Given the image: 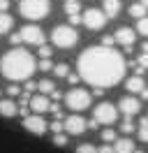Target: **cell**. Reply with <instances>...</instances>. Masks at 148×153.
<instances>
[{
    "instance_id": "cell-28",
    "label": "cell",
    "mask_w": 148,
    "mask_h": 153,
    "mask_svg": "<svg viewBox=\"0 0 148 153\" xmlns=\"http://www.w3.org/2000/svg\"><path fill=\"white\" fill-rule=\"evenodd\" d=\"M76 153H100L92 144H81V146H76Z\"/></svg>"
},
{
    "instance_id": "cell-23",
    "label": "cell",
    "mask_w": 148,
    "mask_h": 153,
    "mask_svg": "<svg viewBox=\"0 0 148 153\" xmlns=\"http://www.w3.org/2000/svg\"><path fill=\"white\" fill-rule=\"evenodd\" d=\"M53 72H56V76L67 79V74H70V65H67V63H58V65H53Z\"/></svg>"
},
{
    "instance_id": "cell-40",
    "label": "cell",
    "mask_w": 148,
    "mask_h": 153,
    "mask_svg": "<svg viewBox=\"0 0 148 153\" xmlns=\"http://www.w3.org/2000/svg\"><path fill=\"white\" fill-rule=\"evenodd\" d=\"M51 97H53L56 102H58V100H60V97H63V95H60V93H58V91H53V93H51Z\"/></svg>"
},
{
    "instance_id": "cell-30",
    "label": "cell",
    "mask_w": 148,
    "mask_h": 153,
    "mask_svg": "<svg viewBox=\"0 0 148 153\" xmlns=\"http://www.w3.org/2000/svg\"><path fill=\"white\" fill-rule=\"evenodd\" d=\"M51 53H53V49H51V47H46V44L39 47V56H42V58H51Z\"/></svg>"
},
{
    "instance_id": "cell-37",
    "label": "cell",
    "mask_w": 148,
    "mask_h": 153,
    "mask_svg": "<svg viewBox=\"0 0 148 153\" xmlns=\"http://www.w3.org/2000/svg\"><path fill=\"white\" fill-rule=\"evenodd\" d=\"M79 79H81V76H79V74H72V72L67 74V81H70L72 86H74V84H79Z\"/></svg>"
},
{
    "instance_id": "cell-16",
    "label": "cell",
    "mask_w": 148,
    "mask_h": 153,
    "mask_svg": "<svg viewBox=\"0 0 148 153\" xmlns=\"http://www.w3.org/2000/svg\"><path fill=\"white\" fill-rule=\"evenodd\" d=\"M102 10H104V14L109 19H116L120 14V0H104L102 2Z\"/></svg>"
},
{
    "instance_id": "cell-32",
    "label": "cell",
    "mask_w": 148,
    "mask_h": 153,
    "mask_svg": "<svg viewBox=\"0 0 148 153\" xmlns=\"http://www.w3.org/2000/svg\"><path fill=\"white\" fill-rule=\"evenodd\" d=\"M102 44H104V47H113V44H116V37H113V35H104V37H102Z\"/></svg>"
},
{
    "instance_id": "cell-42",
    "label": "cell",
    "mask_w": 148,
    "mask_h": 153,
    "mask_svg": "<svg viewBox=\"0 0 148 153\" xmlns=\"http://www.w3.org/2000/svg\"><path fill=\"white\" fill-rule=\"evenodd\" d=\"M141 51H146V53H148V39L144 42V44H141Z\"/></svg>"
},
{
    "instance_id": "cell-21",
    "label": "cell",
    "mask_w": 148,
    "mask_h": 153,
    "mask_svg": "<svg viewBox=\"0 0 148 153\" xmlns=\"http://www.w3.org/2000/svg\"><path fill=\"white\" fill-rule=\"evenodd\" d=\"M146 14H148V10L141 5V2H137V5H132V7H130V16H134L137 21H139V19H144Z\"/></svg>"
},
{
    "instance_id": "cell-45",
    "label": "cell",
    "mask_w": 148,
    "mask_h": 153,
    "mask_svg": "<svg viewBox=\"0 0 148 153\" xmlns=\"http://www.w3.org/2000/svg\"><path fill=\"white\" fill-rule=\"evenodd\" d=\"M0 95H2V93H0Z\"/></svg>"
},
{
    "instance_id": "cell-11",
    "label": "cell",
    "mask_w": 148,
    "mask_h": 153,
    "mask_svg": "<svg viewBox=\"0 0 148 153\" xmlns=\"http://www.w3.org/2000/svg\"><path fill=\"white\" fill-rule=\"evenodd\" d=\"M118 111L125 114V116H137L141 111V100H137V97H132V95L123 97L118 102Z\"/></svg>"
},
{
    "instance_id": "cell-14",
    "label": "cell",
    "mask_w": 148,
    "mask_h": 153,
    "mask_svg": "<svg viewBox=\"0 0 148 153\" xmlns=\"http://www.w3.org/2000/svg\"><path fill=\"white\" fill-rule=\"evenodd\" d=\"M18 114V105L14 100H2L0 97V116H5V118H14Z\"/></svg>"
},
{
    "instance_id": "cell-31",
    "label": "cell",
    "mask_w": 148,
    "mask_h": 153,
    "mask_svg": "<svg viewBox=\"0 0 148 153\" xmlns=\"http://www.w3.org/2000/svg\"><path fill=\"white\" fill-rule=\"evenodd\" d=\"M7 95H9V97H16V95H21V88L12 84V86H7Z\"/></svg>"
},
{
    "instance_id": "cell-24",
    "label": "cell",
    "mask_w": 148,
    "mask_h": 153,
    "mask_svg": "<svg viewBox=\"0 0 148 153\" xmlns=\"http://www.w3.org/2000/svg\"><path fill=\"white\" fill-rule=\"evenodd\" d=\"M120 130H123L125 134H132L134 130H137V125L132 123V116H125V121L120 123Z\"/></svg>"
},
{
    "instance_id": "cell-25",
    "label": "cell",
    "mask_w": 148,
    "mask_h": 153,
    "mask_svg": "<svg viewBox=\"0 0 148 153\" xmlns=\"http://www.w3.org/2000/svg\"><path fill=\"white\" fill-rule=\"evenodd\" d=\"M102 142H104V144L116 142V130H113V128H107V130H102Z\"/></svg>"
},
{
    "instance_id": "cell-26",
    "label": "cell",
    "mask_w": 148,
    "mask_h": 153,
    "mask_svg": "<svg viewBox=\"0 0 148 153\" xmlns=\"http://www.w3.org/2000/svg\"><path fill=\"white\" fill-rule=\"evenodd\" d=\"M137 33H139V35H146V37H148V16L139 19V23H137Z\"/></svg>"
},
{
    "instance_id": "cell-36",
    "label": "cell",
    "mask_w": 148,
    "mask_h": 153,
    "mask_svg": "<svg viewBox=\"0 0 148 153\" xmlns=\"http://www.w3.org/2000/svg\"><path fill=\"white\" fill-rule=\"evenodd\" d=\"M35 88H37V84H35V81L26 79V88H23V91H26V93H30V91H35Z\"/></svg>"
},
{
    "instance_id": "cell-44",
    "label": "cell",
    "mask_w": 148,
    "mask_h": 153,
    "mask_svg": "<svg viewBox=\"0 0 148 153\" xmlns=\"http://www.w3.org/2000/svg\"><path fill=\"white\" fill-rule=\"evenodd\" d=\"M134 153H144V151H139V149H134Z\"/></svg>"
},
{
    "instance_id": "cell-19",
    "label": "cell",
    "mask_w": 148,
    "mask_h": 153,
    "mask_svg": "<svg viewBox=\"0 0 148 153\" xmlns=\"http://www.w3.org/2000/svg\"><path fill=\"white\" fill-rule=\"evenodd\" d=\"M65 14H67V16H79V14H81L79 0H65Z\"/></svg>"
},
{
    "instance_id": "cell-35",
    "label": "cell",
    "mask_w": 148,
    "mask_h": 153,
    "mask_svg": "<svg viewBox=\"0 0 148 153\" xmlns=\"http://www.w3.org/2000/svg\"><path fill=\"white\" fill-rule=\"evenodd\" d=\"M97 151H100V153H116V149H113L111 144H104V146H100Z\"/></svg>"
},
{
    "instance_id": "cell-27",
    "label": "cell",
    "mask_w": 148,
    "mask_h": 153,
    "mask_svg": "<svg viewBox=\"0 0 148 153\" xmlns=\"http://www.w3.org/2000/svg\"><path fill=\"white\" fill-rule=\"evenodd\" d=\"M37 67H39L42 72H51V70H53V63H51V58H42V60L37 63Z\"/></svg>"
},
{
    "instance_id": "cell-10",
    "label": "cell",
    "mask_w": 148,
    "mask_h": 153,
    "mask_svg": "<svg viewBox=\"0 0 148 153\" xmlns=\"http://www.w3.org/2000/svg\"><path fill=\"white\" fill-rule=\"evenodd\" d=\"M23 128H26L28 132H33V134L39 137V134L46 132V128H49V125H46V121L39 114H35V116H26V118H23Z\"/></svg>"
},
{
    "instance_id": "cell-15",
    "label": "cell",
    "mask_w": 148,
    "mask_h": 153,
    "mask_svg": "<svg viewBox=\"0 0 148 153\" xmlns=\"http://www.w3.org/2000/svg\"><path fill=\"white\" fill-rule=\"evenodd\" d=\"M125 88H127L130 93H141V91L146 88V84H144V76H141V74L130 76L127 81H125Z\"/></svg>"
},
{
    "instance_id": "cell-5",
    "label": "cell",
    "mask_w": 148,
    "mask_h": 153,
    "mask_svg": "<svg viewBox=\"0 0 148 153\" xmlns=\"http://www.w3.org/2000/svg\"><path fill=\"white\" fill-rule=\"evenodd\" d=\"M90 93L88 91H83V88H72L67 95H65V105L70 107L72 111H83V109H88L90 107Z\"/></svg>"
},
{
    "instance_id": "cell-13",
    "label": "cell",
    "mask_w": 148,
    "mask_h": 153,
    "mask_svg": "<svg viewBox=\"0 0 148 153\" xmlns=\"http://www.w3.org/2000/svg\"><path fill=\"white\" fill-rule=\"evenodd\" d=\"M49 107H51V100L46 95H35L30 100V109H33L35 114H44V111H49Z\"/></svg>"
},
{
    "instance_id": "cell-1",
    "label": "cell",
    "mask_w": 148,
    "mask_h": 153,
    "mask_svg": "<svg viewBox=\"0 0 148 153\" xmlns=\"http://www.w3.org/2000/svg\"><path fill=\"white\" fill-rule=\"evenodd\" d=\"M79 76L95 88H111L125 76V58L113 47H88L79 56Z\"/></svg>"
},
{
    "instance_id": "cell-39",
    "label": "cell",
    "mask_w": 148,
    "mask_h": 153,
    "mask_svg": "<svg viewBox=\"0 0 148 153\" xmlns=\"http://www.w3.org/2000/svg\"><path fill=\"white\" fill-rule=\"evenodd\" d=\"M88 128H90V130H95V128H100V123H97L95 118H90V121H88Z\"/></svg>"
},
{
    "instance_id": "cell-3",
    "label": "cell",
    "mask_w": 148,
    "mask_h": 153,
    "mask_svg": "<svg viewBox=\"0 0 148 153\" xmlns=\"http://www.w3.org/2000/svg\"><path fill=\"white\" fill-rule=\"evenodd\" d=\"M18 12L28 21H39L51 12V2L49 0H21L18 2Z\"/></svg>"
},
{
    "instance_id": "cell-6",
    "label": "cell",
    "mask_w": 148,
    "mask_h": 153,
    "mask_svg": "<svg viewBox=\"0 0 148 153\" xmlns=\"http://www.w3.org/2000/svg\"><path fill=\"white\" fill-rule=\"evenodd\" d=\"M92 118H95L100 125H111V123H116V121H118V107L111 105V102H100V105L95 107Z\"/></svg>"
},
{
    "instance_id": "cell-20",
    "label": "cell",
    "mask_w": 148,
    "mask_h": 153,
    "mask_svg": "<svg viewBox=\"0 0 148 153\" xmlns=\"http://www.w3.org/2000/svg\"><path fill=\"white\" fill-rule=\"evenodd\" d=\"M37 91H42V95H51V93L56 91V84L49 81V79H42V81L37 84Z\"/></svg>"
},
{
    "instance_id": "cell-34",
    "label": "cell",
    "mask_w": 148,
    "mask_h": 153,
    "mask_svg": "<svg viewBox=\"0 0 148 153\" xmlns=\"http://www.w3.org/2000/svg\"><path fill=\"white\" fill-rule=\"evenodd\" d=\"M9 42H12L14 47H16V44H21V42H23V37H21V33H14V35H9Z\"/></svg>"
},
{
    "instance_id": "cell-29",
    "label": "cell",
    "mask_w": 148,
    "mask_h": 153,
    "mask_svg": "<svg viewBox=\"0 0 148 153\" xmlns=\"http://www.w3.org/2000/svg\"><path fill=\"white\" fill-rule=\"evenodd\" d=\"M53 144H56V146H65V144H67V134L56 132V134H53Z\"/></svg>"
},
{
    "instance_id": "cell-18",
    "label": "cell",
    "mask_w": 148,
    "mask_h": 153,
    "mask_svg": "<svg viewBox=\"0 0 148 153\" xmlns=\"http://www.w3.org/2000/svg\"><path fill=\"white\" fill-rule=\"evenodd\" d=\"M12 26H14V19L9 16L7 12H0V35L9 33V30H12Z\"/></svg>"
},
{
    "instance_id": "cell-4",
    "label": "cell",
    "mask_w": 148,
    "mask_h": 153,
    "mask_svg": "<svg viewBox=\"0 0 148 153\" xmlns=\"http://www.w3.org/2000/svg\"><path fill=\"white\" fill-rule=\"evenodd\" d=\"M51 42L60 49H72L79 42V33L74 30V26H56L51 33Z\"/></svg>"
},
{
    "instance_id": "cell-17",
    "label": "cell",
    "mask_w": 148,
    "mask_h": 153,
    "mask_svg": "<svg viewBox=\"0 0 148 153\" xmlns=\"http://www.w3.org/2000/svg\"><path fill=\"white\" fill-rule=\"evenodd\" d=\"M113 149H116V153H134V142L130 137H123V139L113 142Z\"/></svg>"
},
{
    "instance_id": "cell-2",
    "label": "cell",
    "mask_w": 148,
    "mask_h": 153,
    "mask_svg": "<svg viewBox=\"0 0 148 153\" xmlns=\"http://www.w3.org/2000/svg\"><path fill=\"white\" fill-rule=\"evenodd\" d=\"M35 70H37V60L26 49H12L0 60V72L9 81H26V79L33 76Z\"/></svg>"
},
{
    "instance_id": "cell-22",
    "label": "cell",
    "mask_w": 148,
    "mask_h": 153,
    "mask_svg": "<svg viewBox=\"0 0 148 153\" xmlns=\"http://www.w3.org/2000/svg\"><path fill=\"white\" fill-rule=\"evenodd\" d=\"M137 130H139V139L148 144V116L139 121V128H137Z\"/></svg>"
},
{
    "instance_id": "cell-8",
    "label": "cell",
    "mask_w": 148,
    "mask_h": 153,
    "mask_svg": "<svg viewBox=\"0 0 148 153\" xmlns=\"http://www.w3.org/2000/svg\"><path fill=\"white\" fill-rule=\"evenodd\" d=\"M18 33H21L26 44H33V47H42L44 44V30L39 26H23Z\"/></svg>"
},
{
    "instance_id": "cell-43",
    "label": "cell",
    "mask_w": 148,
    "mask_h": 153,
    "mask_svg": "<svg viewBox=\"0 0 148 153\" xmlns=\"http://www.w3.org/2000/svg\"><path fill=\"white\" fill-rule=\"evenodd\" d=\"M141 5H144V7L148 10V0H141Z\"/></svg>"
},
{
    "instance_id": "cell-7",
    "label": "cell",
    "mask_w": 148,
    "mask_h": 153,
    "mask_svg": "<svg viewBox=\"0 0 148 153\" xmlns=\"http://www.w3.org/2000/svg\"><path fill=\"white\" fill-rule=\"evenodd\" d=\"M107 21H109V16L104 14V10L90 7V10L83 12V26H86L88 30H102L104 26H107Z\"/></svg>"
},
{
    "instance_id": "cell-41",
    "label": "cell",
    "mask_w": 148,
    "mask_h": 153,
    "mask_svg": "<svg viewBox=\"0 0 148 153\" xmlns=\"http://www.w3.org/2000/svg\"><path fill=\"white\" fill-rule=\"evenodd\" d=\"M141 97H144V100H148V88H144V91H141Z\"/></svg>"
},
{
    "instance_id": "cell-38",
    "label": "cell",
    "mask_w": 148,
    "mask_h": 153,
    "mask_svg": "<svg viewBox=\"0 0 148 153\" xmlns=\"http://www.w3.org/2000/svg\"><path fill=\"white\" fill-rule=\"evenodd\" d=\"M9 10V0H0V12H7Z\"/></svg>"
},
{
    "instance_id": "cell-9",
    "label": "cell",
    "mask_w": 148,
    "mask_h": 153,
    "mask_svg": "<svg viewBox=\"0 0 148 153\" xmlns=\"http://www.w3.org/2000/svg\"><path fill=\"white\" fill-rule=\"evenodd\" d=\"M88 130V121L83 116L74 114V116H67L65 118V132L67 134H83Z\"/></svg>"
},
{
    "instance_id": "cell-33",
    "label": "cell",
    "mask_w": 148,
    "mask_h": 153,
    "mask_svg": "<svg viewBox=\"0 0 148 153\" xmlns=\"http://www.w3.org/2000/svg\"><path fill=\"white\" fill-rule=\"evenodd\" d=\"M139 65L144 67V70H148V53H146V51H141V56H139Z\"/></svg>"
},
{
    "instance_id": "cell-12",
    "label": "cell",
    "mask_w": 148,
    "mask_h": 153,
    "mask_svg": "<svg viewBox=\"0 0 148 153\" xmlns=\"http://www.w3.org/2000/svg\"><path fill=\"white\" fill-rule=\"evenodd\" d=\"M113 37H116V42H118L125 51H130L132 44H134V39H137V30H132V28H118Z\"/></svg>"
}]
</instances>
